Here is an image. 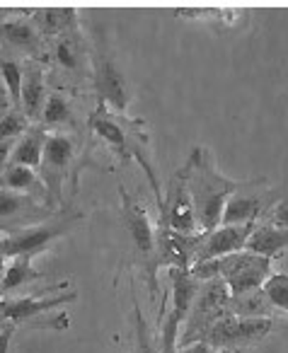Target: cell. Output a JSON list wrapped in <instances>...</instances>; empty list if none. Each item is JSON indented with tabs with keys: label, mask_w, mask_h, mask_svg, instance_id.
I'll use <instances>...</instances> for the list:
<instances>
[{
	"label": "cell",
	"mask_w": 288,
	"mask_h": 353,
	"mask_svg": "<svg viewBox=\"0 0 288 353\" xmlns=\"http://www.w3.org/2000/svg\"><path fill=\"white\" fill-rule=\"evenodd\" d=\"M201 245V232L182 235L170 228H157V266L160 269L191 271L196 264V252Z\"/></svg>",
	"instance_id": "obj_15"
},
{
	"label": "cell",
	"mask_w": 288,
	"mask_h": 353,
	"mask_svg": "<svg viewBox=\"0 0 288 353\" xmlns=\"http://www.w3.org/2000/svg\"><path fill=\"white\" fill-rule=\"evenodd\" d=\"M93 88L97 94V104H107L112 112L124 114L128 107V83L119 65L114 63L112 54L102 44L97 34V41L93 46Z\"/></svg>",
	"instance_id": "obj_9"
},
{
	"label": "cell",
	"mask_w": 288,
	"mask_h": 353,
	"mask_svg": "<svg viewBox=\"0 0 288 353\" xmlns=\"http://www.w3.org/2000/svg\"><path fill=\"white\" fill-rule=\"evenodd\" d=\"M88 126L95 136H99L109 145V150L119 157V162L128 165L131 160H136L143 167L148 176V184L153 189V196L157 201V208L162 206V192L157 174L153 170L151 162V141L146 133V121L143 119H126V114H117L107 107V104H97L90 112Z\"/></svg>",
	"instance_id": "obj_2"
},
{
	"label": "cell",
	"mask_w": 288,
	"mask_h": 353,
	"mask_svg": "<svg viewBox=\"0 0 288 353\" xmlns=\"http://www.w3.org/2000/svg\"><path fill=\"white\" fill-rule=\"evenodd\" d=\"M119 196H122V221L124 230L128 237V252H131V264L143 274L148 283V293L151 300L160 298V283H157V228H153L148 211L126 192L119 187Z\"/></svg>",
	"instance_id": "obj_3"
},
{
	"label": "cell",
	"mask_w": 288,
	"mask_h": 353,
	"mask_svg": "<svg viewBox=\"0 0 288 353\" xmlns=\"http://www.w3.org/2000/svg\"><path fill=\"white\" fill-rule=\"evenodd\" d=\"M41 276L44 274L32 266V256H17V259H12L10 264L3 269V285H0L3 298H10L12 290H17L25 283H32V281L41 279Z\"/></svg>",
	"instance_id": "obj_25"
},
{
	"label": "cell",
	"mask_w": 288,
	"mask_h": 353,
	"mask_svg": "<svg viewBox=\"0 0 288 353\" xmlns=\"http://www.w3.org/2000/svg\"><path fill=\"white\" fill-rule=\"evenodd\" d=\"M78 114H75V99L70 92L64 90H51L49 102H46L44 117H41L39 126L46 133H56V131H68V128L78 126Z\"/></svg>",
	"instance_id": "obj_20"
},
{
	"label": "cell",
	"mask_w": 288,
	"mask_h": 353,
	"mask_svg": "<svg viewBox=\"0 0 288 353\" xmlns=\"http://www.w3.org/2000/svg\"><path fill=\"white\" fill-rule=\"evenodd\" d=\"M25 15H30V20L44 34L46 41H54L68 32L80 30L75 8H35V10H27Z\"/></svg>",
	"instance_id": "obj_19"
},
{
	"label": "cell",
	"mask_w": 288,
	"mask_h": 353,
	"mask_svg": "<svg viewBox=\"0 0 288 353\" xmlns=\"http://www.w3.org/2000/svg\"><path fill=\"white\" fill-rule=\"evenodd\" d=\"M157 228H170V230L182 232V235H196L199 232L194 201H191L189 192V165H186V160L167 179L165 201L157 208Z\"/></svg>",
	"instance_id": "obj_8"
},
{
	"label": "cell",
	"mask_w": 288,
	"mask_h": 353,
	"mask_svg": "<svg viewBox=\"0 0 288 353\" xmlns=\"http://www.w3.org/2000/svg\"><path fill=\"white\" fill-rule=\"evenodd\" d=\"M15 12H20L22 17H17V20H3V44H6V49L10 46V49L25 51L27 61H41L46 65L49 49H46L44 34L37 30L35 22L30 20V15H25L22 10Z\"/></svg>",
	"instance_id": "obj_17"
},
{
	"label": "cell",
	"mask_w": 288,
	"mask_h": 353,
	"mask_svg": "<svg viewBox=\"0 0 288 353\" xmlns=\"http://www.w3.org/2000/svg\"><path fill=\"white\" fill-rule=\"evenodd\" d=\"M257 223H244V225H220L211 232H201V245L196 252V264L213 261L220 256L235 254L247 247V240L252 235ZM194 269V266H191Z\"/></svg>",
	"instance_id": "obj_16"
},
{
	"label": "cell",
	"mask_w": 288,
	"mask_h": 353,
	"mask_svg": "<svg viewBox=\"0 0 288 353\" xmlns=\"http://www.w3.org/2000/svg\"><path fill=\"white\" fill-rule=\"evenodd\" d=\"M262 288L273 307L288 312V274H271Z\"/></svg>",
	"instance_id": "obj_29"
},
{
	"label": "cell",
	"mask_w": 288,
	"mask_h": 353,
	"mask_svg": "<svg viewBox=\"0 0 288 353\" xmlns=\"http://www.w3.org/2000/svg\"><path fill=\"white\" fill-rule=\"evenodd\" d=\"M177 353H218L215 351L211 343H206V341H201V343H191V346H184V348H180Z\"/></svg>",
	"instance_id": "obj_31"
},
{
	"label": "cell",
	"mask_w": 288,
	"mask_h": 353,
	"mask_svg": "<svg viewBox=\"0 0 288 353\" xmlns=\"http://www.w3.org/2000/svg\"><path fill=\"white\" fill-rule=\"evenodd\" d=\"M83 221V213L78 211H61L56 218H51L49 223H41L35 228H25V230H10L3 232V259H17V256H35L39 252H44L51 242H56L59 237L68 235L73 230L75 223Z\"/></svg>",
	"instance_id": "obj_6"
},
{
	"label": "cell",
	"mask_w": 288,
	"mask_h": 353,
	"mask_svg": "<svg viewBox=\"0 0 288 353\" xmlns=\"http://www.w3.org/2000/svg\"><path fill=\"white\" fill-rule=\"evenodd\" d=\"M264 182L267 179L259 176V179H252V184L240 189L238 194H233L225 203L220 225H244V223H257L259 218H267V213L283 199L286 189H264V192H259Z\"/></svg>",
	"instance_id": "obj_11"
},
{
	"label": "cell",
	"mask_w": 288,
	"mask_h": 353,
	"mask_svg": "<svg viewBox=\"0 0 288 353\" xmlns=\"http://www.w3.org/2000/svg\"><path fill=\"white\" fill-rule=\"evenodd\" d=\"M244 250L273 259L276 254L288 250V230L286 228L271 225V223H257Z\"/></svg>",
	"instance_id": "obj_23"
},
{
	"label": "cell",
	"mask_w": 288,
	"mask_h": 353,
	"mask_svg": "<svg viewBox=\"0 0 288 353\" xmlns=\"http://www.w3.org/2000/svg\"><path fill=\"white\" fill-rule=\"evenodd\" d=\"M177 17H211L215 20L220 27H238V22L247 15V10H230V8H177L175 10Z\"/></svg>",
	"instance_id": "obj_27"
},
{
	"label": "cell",
	"mask_w": 288,
	"mask_h": 353,
	"mask_svg": "<svg viewBox=\"0 0 288 353\" xmlns=\"http://www.w3.org/2000/svg\"><path fill=\"white\" fill-rule=\"evenodd\" d=\"M230 312L247 319H271L278 310L267 298L264 288H257L244 295H238V298H230Z\"/></svg>",
	"instance_id": "obj_24"
},
{
	"label": "cell",
	"mask_w": 288,
	"mask_h": 353,
	"mask_svg": "<svg viewBox=\"0 0 288 353\" xmlns=\"http://www.w3.org/2000/svg\"><path fill=\"white\" fill-rule=\"evenodd\" d=\"M264 223H271V225L276 228H286L288 230V192L283 194V199L276 203V206L271 208V211L267 213V218H264Z\"/></svg>",
	"instance_id": "obj_30"
},
{
	"label": "cell",
	"mask_w": 288,
	"mask_h": 353,
	"mask_svg": "<svg viewBox=\"0 0 288 353\" xmlns=\"http://www.w3.org/2000/svg\"><path fill=\"white\" fill-rule=\"evenodd\" d=\"M131 298H133V334H136V348H133V353H160V339H155V334L148 327L133 288H131Z\"/></svg>",
	"instance_id": "obj_26"
},
{
	"label": "cell",
	"mask_w": 288,
	"mask_h": 353,
	"mask_svg": "<svg viewBox=\"0 0 288 353\" xmlns=\"http://www.w3.org/2000/svg\"><path fill=\"white\" fill-rule=\"evenodd\" d=\"M75 145H78V143H75V136L70 131L49 133L39 174L46 184V192H49L46 206H49L51 211H64L66 208L64 206V187H66V179H68L70 170H73Z\"/></svg>",
	"instance_id": "obj_7"
},
{
	"label": "cell",
	"mask_w": 288,
	"mask_h": 353,
	"mask_svg": "<svg viewBox=\"0 0 288 353\" xmlns=\"http://www.w3.org/2000/svg\"><path fill=\"white\" fill-rule=\"evenodd\" d=\"M46 141H49V133H46L39 123H35V126L17 141L8 165H22V167H32V170H39L41 160H44Z\"/></svg>",
	"instance_id": "obj_22"
},
{
	"label": "cell",
	"mask_w": 288,
	"mask_h": 353,
	"mask_svg": "<svg viewBox=\"0 0 288 353\" xmlns=\"http://www.w3.org/2000/svg\"><path fill=\"white\" fill-rule=\"evenodd\" d=\"M199 283L213 279H223L230 288V295L238 298L249 290H257L267 283V279L271 276V259L254 252H235V254L220 256L213 261H204V264H194V269L189 271Z\"/></svg>",
	"instance_id": "obj_4"
},
{
	"label": "cell",
	"mask_w": 288,
	"mask_h": 353,
	"mask_svg": "<svg viewBox=\"0 0 288 353\" xmlns=\"http://www.w3.org/2000/svg\"><path fill=\"white\" fill-rule=\"evenodd\" d=\"M49 63H54V68L64 70L66 75H73L75 80H83L85 75H93V46H88L80 30L68 32L54 39L46 56V65Z\"/></svg>",
	"instance_id": "obj_14"
},
{
	"label": "cell",
	"mask_w": 288,
	"mask_h": 353,
	"mask_svg": "<svg viewBox=\"0 0 288 353\" xmlns=\"http://www.w3.org/2000/svg\"><path fill=\"white\" fill-rule=\"evenodd\" d=\"M78 293H61L54 298H3L0 300V314H3V322H12L17 327H35V329H51L44 322V317L49 310H56L66 303H75Z\"/></svg>",
	"instance_id": "obj_13"
},
{
	"label": "cell",
	"mask_w": 288,
	"mask_h": 353,
	"mask_svg": "<svg viewBox=\"0 0 288 353\" xmlns=\"http://www.w3.org/2000/svg\"><path fill=\"white\" fill-rule=\"evenodd\" d=\"M0 73H3V83H6V92H10V99L15 107L22 104V85H25V63L10 59L8 54H3L0 61Z\"/></svg>",
	"instance_id": "obj_28"
},
{
	"label": "cell",
	"mask_w": 288,
	"mask_h": 353,
	"mask_svg": "<svg viewBox=\"0 0 288 353\" xmlns=\"http://www.w3.org/2000/svg\"><path fill=\"white\" fill-rule=\"evenodd\" d=\"M273 327V319H247L230 312L211 329L206 343L218 353H242L244 348L259 343Z\"/></svg>",
	"instance_id": "obj_10"
},
{
	"label": "cell",
	"mask_w": 288,
	"mask_h": 353,
	"mask_svg": "<svg viewBox=\"0 0 288 353\" xmlns=\"http://www.w3.org/2000/svg\"><path fill=\"white\" fill-rule=\"evenodd\" d=\"M3 189L17 194H27V196L37 199V201L46 203L49 201V192L41 179V174L32 167L22 165H6L3 167Z\"/></svg>",
	"instance_id": "obj_21"
},
{
	"label": "cell",
	"mask_w": 288,
	"mask_h": 353,
	"mask_svg": "<svg viewBox=\"0 0 288 353\" xmlns=\"http://www.w3.org/2000/svg\"><path fill=\"white\" fill-rule=\"evenodd\" d=\"M61 211H51L46 203L37 201V199L27 196V194L0 192V218H3V232L10 230H25V228H35L41 223H49Z\"/></svg>",
	"instance_id": "obj_12"
},
{
	"label": "cell",
	"mask_w": 288,
	"mask_h": 353,
	"mask_svg": "<svg viewBox=\"0 0 288 353\" xmlns=\"http://www.w3.org/2000/svg\"><path fill=\"white\" fill-rule=\"evenodd\" d=\"M230 298L233 295H230V288L223 279L201 283L194 305L189 310V317H186V324L180 334V348L206 341L211 329L230 314Z\"/></svg>",
	"instance_id": "obj_5"
},
{
	"label": "cell",
	"mask_w": 288,
	"mask_h": 353,
	"mask_svg": "<svg viewBox=\"0 0 288 353\" xmlns=\"http://www.w3.org/2000/svg\"><path fill=\"white\" fill-rule=\"evenodd\" d=\"M189 165V192L194 201L199 232H211L223 223L225 203L233 194L252 184V179H230L215 167L209 148L196 145L186 157Z\"/></svg>",
	"instance_id": "obj_1"
},
{
	"label": "cell",
	"mask_w": 288,
	"mask_h": 353,
	"mask_svg": "<svg viewBox=\"0 0 288 353\" xmlns=\"http://www.w3.org/2000/svg\"><path fill=\"white\" fill-rule=\"evenodd\" d=\"M49 94L51 92H46V65L41 61H25V85H22L20 109L32 123L41 121Z\"/></svg>",
	"instance_id": "obj_18"
}]
</instances>
